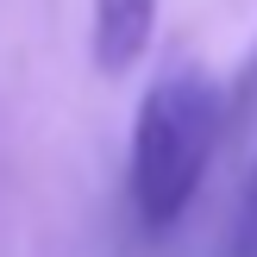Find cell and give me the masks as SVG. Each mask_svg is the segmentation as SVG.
Instances as JSON below:
<instances>
[{"instance_id":"6da1fadb","label":"cell","mask_w":257,"mask_h":257,"mask_svg":"<svg viewBox=\"0 0 257 257\" xmlns=\"http://www.w3.org/2000/svg\"><path fill=\"white\" fill-rule=\"evenodd\" d=\"M226 132V88L207 69H170L145 88L132 119V151H125V188L132 213L151 232H170L201 195L213 151Z\"/></svg>"},{"instance_id":"7a4b0ae2","label":"cell","mask_w":257,"mask_h":257,"mask_svg":"<svg viewBox=\"0 0 257 257\" xmlns=\"http://www.w3.org/2000/svg\"><path fill=\"white\" fill-rule=\"evenodd\" d=\"M151 32H157V0H94V25H88L94 69L125 75L151 50Z\"/></svg>"},{"instance_id":"3957f363","label":"cell","mask_w":257,"mask_h":257,"mask_svg":"<svg viewBox=\"0 0 257 257\" xmlns=\"http://www.w3.org/2000/svg\"><path fill=\"white\" fill-rule=\"evenodd\" d=\"M257 100V50L245 57V69H238V82H232V94H226V113H245Z\"/></svg>"},{"instance_id":"277c9868","label":"cell","mask_w":257,"mask_h":257,"mask_svg":"<svg viewBox=\"0 0 257 257\" xmlns=\"http://www.w3.org/2000/svg\"><path fill=\"white\" fill-rule=\"evenodd\" d=\"M245 245L257 251V176H251V207H245Z\"/></svg>"}]
</instances>
